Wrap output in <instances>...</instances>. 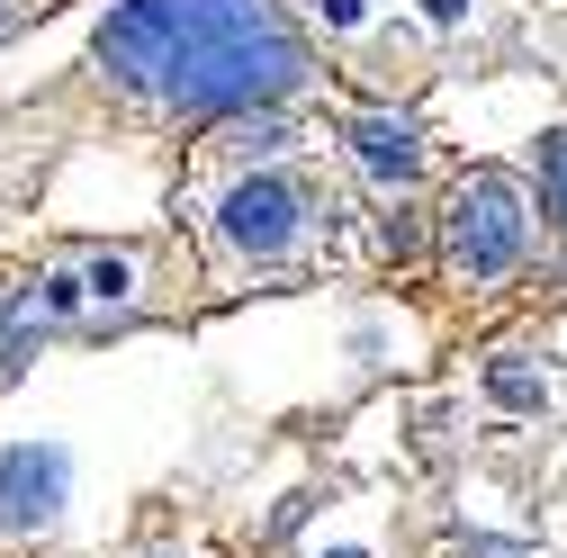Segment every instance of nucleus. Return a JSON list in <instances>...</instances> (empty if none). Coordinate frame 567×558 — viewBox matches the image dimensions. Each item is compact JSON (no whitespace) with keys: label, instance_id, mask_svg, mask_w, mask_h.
<instances>
[{"label":"nucleus","instance_id":"obj_10","mask_svg":"<svg viewBox=\"0 0 567 558\" xmlns=\"http://www.w3.org/2000/svg\"><path fill=\"white\" fill-rule=\"evenodd\" d=\"M333 558H361V549H333Z\"/></svg>","mask_w":567,"mask_h":558},{"label":"nucleus","instance_id":"obj_9","mask_svg":"<svg viewBox=\"0 0 567 558\" xmlns=\"http://www.w3.org/2000/svg\"><path fill=\"white\" fill-rule=\"evenodd\" d=\"M324 19H333V28H351V19H361V0H324Z\"/></svg>","mask_w":567,"mask_h":558},{"label":"nucleus","instance_id":"obj_4","mask_svg":"<svg viewBox=\"0 0 567 558\" xmlns=\"http://www.w3.org/2000/svg\"><path fill=\"white\" fill-rule=\"evenodd\" d=\"M63 486H73V459H63L54 442H19L0 451V523L10 531H37L63 514Z\"/></svg>","mask_w":567,"mask_h":558},{"label":"nucleus","instance_id":"obj_6","mask_svg":"<svg viewBox=\"0 0 567 558\" xmlns=\"http://www.w3.org/2000/svg\"><path fill=\"white\" fill-rule=\"evenodd\" d=\"M495 396H505V405H540V379L532 370H514V361H495V379H486Z\"/></svg>","mask_w":567,"mask_h":558},{"label":"nucleus","instance_id":"obj_5","mask_svg":"<svg viewBox=\"0 0 567 558\" xmlns=\"http://www.w3.org/2000/svg\"><path fill=\"white\" fill-rule=\"evenodd\" d=\"M351 154H361V172H370V180H396V189L423 172L414 135H405L396 117H351Z\"/></svg>","mask_w":567,"mask_h":558},{"label":"nucleus","instance_id":"obj_2","mask_svg":"<svg viewBox=\"0 0 567 558\" xmlns=\"http://www.w3.org/2000/svg\"><path fill=\"white\" fill-rule=\"evenodd\" d=\"M532 244V217H523V189L505 172H477L460 198H451V261L468 279H505Z\"/></svg>","mask_w":567,"mask_h":558},{"label":"nucleus","instance_id":"obj_7","mask_svg":"<svg viewBox=\"0 0 567 558\" xmlns=\"http://www.w3.org/2000/svg\"><path fill=\"white\" fill-rule=\"evenodd\" d=\"M549 207H558V226H567V135L549 145Z\"/></svg>","mask_w":567,"mask_h":558},{"label":"nucleus","instance_id":"obj_8","mask_svg":"<svg viewBox=\"0 0 567 558\" xmlns=\"http://www.w3.org/2000/svg\"><path fill=\"white\" fill-rule=\"evenodd\" d=\"M126 279H135L126 261H100V270H91V298H126Z\"/></svg>","mask_w":567,"mask_h":558},{"label":"nucleus","instance_id":"obj_3","mask_svg":"<svg viewBox=\"0 0 567 558\" xmlns=\"http://www.w3.org/2000/svg\"><path fill=\"white\" fill-rule=\"evenodd\" d=\"M217 217H226V244L235 252H252V261H270V252H289L298 244V226H307V198L289 189V180H235L226 189V207H217Z\"/></svg>","mask_w":567,"mask_h":558},{"label":"nucleus","instance_id":"obj_1","mask_svg":"<svg viewBox=\"0 0 567 558\" xmlns=\"http://www.w3.org/2000/svg\"><path fill=\"white\" fill-rule=\"evenodd\" d=\"M100 63L163 108H270L307 82V45L270 0H117L100 19Z\"/></svg>","mask_w":567,"mask_h":558}]
</instances>
